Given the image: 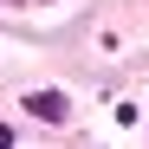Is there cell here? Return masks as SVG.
I'll use <instances>...</instances> for the list:
<instances>
[{
	"mask_svg": "<svg viewBox=\"0 0 149 149\" xmlns=\"http://www.w3.org/2000/svg\"><path fill=\"white\" fill-rule=\"evenodd\" d=\"M26 110H33L39 123H65V117H71V97H65V91H33Z\"/></svg>",
	"mask_w": 149,
	"mask_h": 149,
	"instance_id": "1",
	"label": "cell"
}]
</instances>
